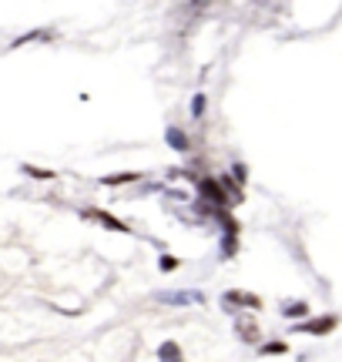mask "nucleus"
<instances>
[{
  "instance_id": "1",
  "label": "nucleus",
  "mask_w": 342,
  "mask_h": 362,
  "mask_svg": "<svg viewBox=\"0 0 342 362\" xmlns=\"http://www.w3.org/2000/svg\"><path fill=\"white\" fill-rule=\"evenodd\" d=\"M339 326V319L336 316H322V319H315V322H302L299 326V332H312V335H326V332H332Z\"/></svg>"
},
{
  "instance_id": "2",
  "label": "nucleus",
  "mask_w": 342,
  "mask_h": 362,
  "mask_svg": "<svg viewBox=\"0 0 342 362\" xmlns=\"http://www.w3.org/2000/svg\"><path fill=\"white\" fill-rule=\"evenodd\" d=\"M84 215H88V218H97L101 225L114 228V232H128V225H125V222H118V218H111V215H101V211H97V208H88V211H84Z\"/></svg>"
},
{
  "instance_id": "3",
  "label": "nucleus",
  "mask_w": 342,
  "mask_h": 362,
  "mask_svg": "<svg viewBox=\"0 0 342 362\" xmlns=\"http://www.w3.org/2000/svg\"><path fill=\"white\" fill-rule=\"evenodd\" d=\"M235 329H238V335H242L245 342H255V339H259V329H255V322H249L245 316L235 322Z\"/></svg>"
},
{
  "instance_id": "4",
  "label": "nucleus",
  "mask_w": 342,
  "mask_h": 362,
  "mask_svg": "<svg viewBox=\"0 0 342 362\" xmlns=\"http://www.w3.org/2000/svg\"><path fill=\"white\" fill-rule=\"evenodd\" d=\"M158 359H161V362H182V349L175 346V342H161V349H158Z\"/></svg>"
},
{
  "instance_id": "5",
  "label": "nucleus",
  "mask_w": 342,
  "mask_h": 362,
  "mask_svg": "<svg viewBox=\"0 0 342 362\" xmlns=\"http://www.w3.org/2000/svg\"><path fill=\"white\" fill-rule=\"evenodd\" d=\"M202 192H205V195H208V198H215L218 205H225V201H228V198H225V192L218 188L215 181H202Z\"/></svg>"
},
{
  "instance_id": "6",
  "label": "nucleus",
  "mask_w": 342,
  "mask_h": 362,
  "mask_svg": "<svg viewBox=\"0 0 342 362\" xmlns=\"http://www.w3.org/2000/svg\"><path fill=\"white\" fill-rule=\"evenodd\" d=\"M225 302H242V305H249V309H259V305H262L255 295H242V292H228V295H225Z\"/></svg>"
},
{
  "instance_id": "7",
  "label": "nucleus",
  "mask_w": 342,
  "mask_h": 362,
  "mask_svg": "<svg viewBox=\"0 0 342 362\" xmlns=\"http://www.w3.org/2000/svg\"><path fill=\"white\" fill-rule=\"evenodd\" d=\"M168 145L171 148H178V151H188V138L178 131V128H171L168 131Z\"/></svg>"
},
{
  "instance_id": "8",
  "label": "nucleus",
  "mask_w": 342,
  "mask_h": 362,
  "mask_svg": "<svg viewBox=\"0 0 342 362\" xmlns=\"http://www.w3.org/2000/svg\"><path fill=\"white\" fill-rule=\"evenodd\" d=\"M158 299H161V302H178V305H185V302H202V295H198V292H191V295H165V292H161Z\"/></svg>"
},
{
  "instance_id": "9",
  "label": "nucleus",
  "mask_w": 342,
  "mask_h": 362,
  "mask_svg": "<svg viewBox=\"0 0 342 362\" xmlns=\"http://www.w3.org/2000/svg\"><path fill=\"white\" fill-rule=\"evenodd\" d=\"M138 175H114V178H104V185H121V181H135Z\"/></svg>"
},
{
  "instance_id": "10",
  "label": "nucleus",
  "mask_w": 342,
  "mask_h": 362,
  "mask_svg": "<svg viewBox=\"0 0 342 362\" xmlns=\"http://www.w3.org/2000/svg\"><path fill=\"white\" fill-rule=\"evenodd\" d=\"M161 269H165V272H175V269H178V262H175L171 255H165V258H161Z\"/></svg>"
},
{
  "instance_id": "11",
  "label": "nucleus",
  "mask_w": 342,
  "mask_h": 362,
  "mask_svg": "<svg viewBox=\"0 0 342 362\" xmlns=\"http://www.w3.org/2000/svg\"><path fill=\"white\" fill-rule=\"evenodd\" d=\"M268 352H285V346H282V342H272V346L262 349V356H268Z\"/></svg>"
},
{
  "instance_id": "12",
  "label": "nucleus",
  "mask_w": 342,
  "mask_h": 362,
  "mask_svg": "<svg viewBox=\"0 0 342 362\" xmlns=\"http://www.w3.org/2000/svg\"><path fill=\"white\" fill-rule=\"evenodd\" d=\"M285 312H289V316H302V312H306V305H285Z\"/></svg>"
},
{
  "instance_id": "13",
  "label": "nucleus",
  "mask_w": 342,
  "mask_h": 362,
  "mask_svg": "<svg viewBox=\"0 0 342 362\" xmlns=\"http://www.w3.org/2000/svg\"><path fill=\"white\" fill-rule=\"evenodd\" d=\"M202 111H205V98L198 94V98H195V114H202Z\"/></svg>"
}]
</instances>
